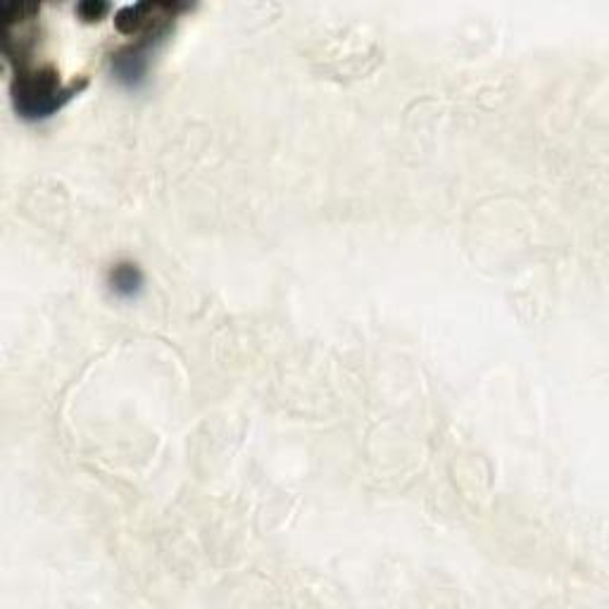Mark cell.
Masks as SVG:
<instances>
[{"mask_svg":"<svg viewBox=\"0 0 609 609\" xmlns=\"http://www.w3.org/2000/svg\"><path fill=\"white\" fill-rule=\"evenodd\" d=\"M77 12L84 22H98L110 12V5L103 3V0H84V3L77 5Z\"/></svg>","mask_w":609,"mask_h":609,"instance_id":"obj_4","label":"cell"},{"mask_svg":"<svg viewBox=\"0 0 609 609\" xmlns=\"http://www.w3.org/2000/svg\"><path fill=\"white\" fill-rule=\"evenodd\" d=\"M107 286H110V291L117 297H121V301H133V297L143 293L145 277L137 262L125 260L113 265L110 272H107Z\"/></svg>","mask_w":609,"mask_h":609,"instance_id":"obj_3","label":"cell"},{"mask_svg":"<svg viewBox=\"0 0 609 609\" xmlns=\"http://www.w3.org/2000/svg\"><path fill=\"white\" fill-rule=\"evenodd\" d=\"M15 77L10 84L12 105L22 119L40 121L48 119L86 89V81L62 84L60 74L52 67H32L30 62L12 65Z\"/></svg>","mask_w":609,"mask_h":609,"instance_id":"obj_1","label":"cell"},{"mask_svg":"<svg viewBox=\"0 0 609 609\" xmlns=\"http://www.w3.org/2000/svg\"><path fill=\"white\" fill-rule=\"evenodd\" d=\"M169 30H172V24H162V26H157V30H151V32L137 36L133 44L119 48L115 52L110 65H113V74L121 86L139 89L143 84L153 50L160 40L169 34Z\"/></svg>","mask_w":609,"mask_h":609,"instance_id":"obj_2","label":"cell"}]
</instances>
